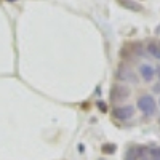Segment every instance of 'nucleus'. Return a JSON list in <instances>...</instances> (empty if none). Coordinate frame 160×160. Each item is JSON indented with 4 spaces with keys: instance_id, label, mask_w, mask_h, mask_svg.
I'll return each mask as SVG.
<instances>
[{
    "instance_id": "f257e3e1",
    "label": "nucleus",
    "mask_w": 160,
    "mask_h": 160,
    "mask_svg": "<svg viewBox=\"0 0 160 160\" xmlns=\"http://www.w3.org/2000/svg\"><path fill=\"white\" fill-rule=\"evenodd\" d=\"M136 106H138V109H139L142 114H146V115H154V114H155V109H157V102H155V99H154L151 95H142V96H139Z\"/></svg>"
},
{
    "instance_id": "f03ea898",
    "label": "nucleus",
    "mask_w": 160,
    "mask_h": 160,
    "mask_svg": "<svg viewBox=\"0 0 160 160\" xmlns=\"http://www.w3.org/2000/svg\"><path fill=\"white\" fill-rule=\"evenodd\" d=\"M135 115V108L133 106H118L114 109V117L117 120H128Z\"/></svg>"
},
{
    "instance_id": "7ed1b4c3",
    "label": "nucleus",
    "mask_w": 160,
    "mask_h": 160,
    "mask_svg": "<svg viewBox=\"0 0 160 160\" xmlns=\"http://www.w3.org/2000/svg\"><path fill=\"white\" fill-rule=\"evenodd\" d=\"M146 155V148H141V146H133L125 152L123 160H141Z\"/></svg>"
},
{
    "instance_id": "20e7f679",
    "label": "nucleus",
    "mask_w": 160,
    "mask_h": 160,
    "mask_svg": "<svg viewBox=\"0 0 160 160\" xmlns=\"http://www.w3.org/2000/svg\"><path fill=\"white\" fill-rule=\"evenodd\" d=\"M139 74H141V77L146 80V82H151V80L155 77V69H154V66H151V64H141Z\"/></svg>"
},
{
    "instance_id": "39448f33",
    "label": "nucleus",
    "mask_w": 160,
    "mask_h": 160,
    "mask_svg": "<svg viewBox=\"0 0 160 160\" xmlns=\"http://www.w3.org/2000/svg\"><path fill=\"white\" fill-rule=\"evenodd\" d=\"M130 90L125 87H114L112 88V99L114 101H123L125 98H128Z\"/></svg>"
},
{
    "instance_id": "423d86ee",
    "label": "nucleus",
    "mask_w": 160,
    "mask_h": 160,
    "mask_svg": "<svg viewBox=\"0 0 160 160\" xmlns=\"http://www.w3.org/2000/svg\"><path fill=\"white\" fill-rule=\"evenodd\" d=\"M118 5H122L123 8L130 10V11H142V5L135 2V0H117Z\"/></svg>"
},
{
    "instance_id": "0eeeda50",
    "label": "nucleus",
    "mask_w": 160,
    "mask_h": 160,
    "mask_svg": "<svg viewBox=\"0 0 160 160\" xmlns=\"http://www.w3.org/2000/svg\"><path fill=\"white\" fill-rule=\"evenodd\" d=\"M148 51L151 53L152 56H155V58H158V56H160V50H158V45H155V43H149V45H148Z\"/></svg>"
},
{
    "instance_id": "6e6552de",
    "label": "nucleus",
    "mask_w": 160,
    "mask_h": 160,
    "mask_svg": "<svg viewBox=\"0 0 160 160\" xmlns=\"http://www.w3.org/2000/svg\"><path fill=\"white\" fill-rule=\"evenodd\" d=\"M117 151V146L115 144H104L102 146V152L104 154H114Z\"/></svg>"
},
{
    "instance_id": "1a4fd4ad",
    "label": "nucleus",
    "mask_w": 160,
    "mask_h": 160,
    "mask_svg": "<svg viewBox=\"0 0 160 160\" xmlns=\"http://www.w3.org/2000/svg\"><path fill=\"white\" fill-rule=\"evenodd\" d=\"M151 157L152 160H160V148H155L151 151Z\"/></svg>"
},
{
    "instance_id": "9d476101",
    "label": "nucleus",
    "mask_w": 160,
    "mask_h": 160,
    "mask_svg": "<svg viewBox=\"0 0 160 160\" xmlns=\"http://www.w3.org/2000/svg\"><path fill=\"white\" fill-rule=\"evenodd\" d=\"M98 108H99V111H102V112L108 111V106H106L102 101H98Z\"/></svg>"
},
{
    "instance_id": "9b49d317",
    "label": "nucleus",
    "mask_w": 160,
    "mask_h": 160,
    "mask_svg": "<svg viewBox=\"0 0 160 160\" xmlns=\"http://www.w3.org/2000/svg\"><path fill=\"white\" fill-rule=\"evenodd\" d=\"M154 91H155V93H160V82H158L157 85H154Z\"/></svg>"
},
{
    "instance_id": "f8f14e48",
    "label": "nucleus",
    "mask_w": 160,
    "mask_h": 160,
    "mask_svg": "<svg viewBox=\"0 0 160 160\" xmlns=\"http://www.w3.org/2000/svg\"><path fill=\"white\" fill-rule=\"evenodd\" d=\"M155 72H157V74H158V82H160V66H158V68H157V69H155Z\"/></svg>"
},
{
    "instance_id": "ddd939ff",
    "label": "nucleus",
    "mask_w": 160,
    "mask_h": 160,
    "mask_svg": "<svg viewBox=\"0 0 160 160\" xmlns=\"http://www.w3.org/2000/svg\"><path fill=\"white\" fill-rule=\"evenodd\" d=\"M141 160H148V157H146V155H144V157H142V158H141Z\"/></svg>"
},
{
    "instance_id": "4468645a",
    "label": "nucleus",
    "mask_w": 160,
    "mask_h": 160,
    "mask_svg": "<svg viewBox=\"0 0 160 160\" xmlns=\"http://www.w3.org/2000/svg\"><path fill=\"white\" fill-rule=\"evenodd\" d=\"M8 2H15V0H8Z\"/></svg>"
},
{
    "instance_id": "2eb2a0df",
    "label": "nucleus",
    "mask_w": 160,
    "mask_h": 160,
    "mask_svg": "<svg viewBox=\"0 0 160 160\" xmlns=\"http://www.w3.org/2000/svg\"><path fill=\"white\" fill-rule=\"evenodd\" d=\"M158 50H160V45H158Z\"/></svg>"
},
{
    "instance_id": "dca6fc26",
    "label": "nucleus",
    "mask_w": 160,
    "mask_h": 160,
    "mask_svg": "<svg viewBox=\"0 0 160 160\" xmlns=\"http://www.w3.org/2000/svg\"><path fill=\"white\" fill-rule=\"evenodd\" d=\"M99 160H104V158H99Z\"/></svg>"
},
{
    "instance_id": "f3484780",
    "label": "nucleus",
    "mask_w": 160,
    "mask_h": 160,
    "mask_svg": "<svg viewBox=\"0 0 160 160\" xmlns=\"http://www.w3.org/2000/svg\"><path fill=\"white\" fill-rule=\"evenodd\" d=\"M158 59H160V56H158Z\"/></svg>"
},
{
    "instance_id": "a211bd4d",
    "label": "nucleus",
    "mask_w": 160,
    "mask_h": 160,
    "mask_svg": "<svg viewBox=\"0 0 160 160\" xmlns=\"http://www.w3.org/2000/svg\"><path fill=\"white\" fill-rule=\"evenodd\" d=\"M158 102H160V101H158Z\"/></svg>"
}]
</instances>
